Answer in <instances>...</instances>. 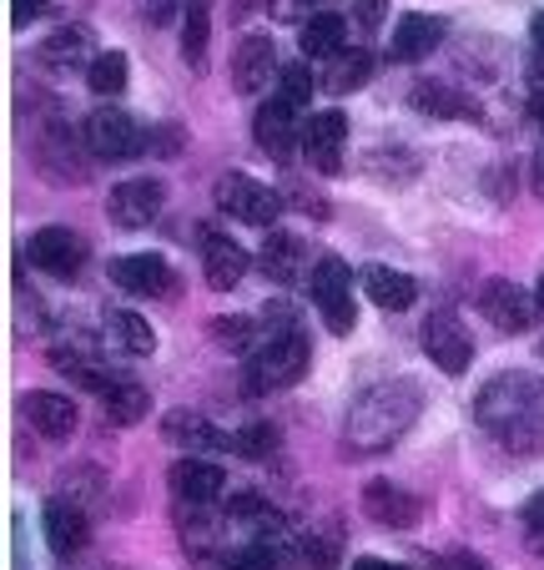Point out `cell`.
<instances>
[{
    "instance_id": "30bf717a",
    "label": "cell",
    "mask_w": 544,
    "mask_h": 570,
    "mask_svg": "<svg viewBox=\"0 0 544 570\" xmlns=\"http://www.w3.org/2000/svg\"><path fill=\"white\" fill-rule=\"evenodd\" d=\"M161 203H167V187H161L157 177H127V183L111 187L107 213L117 227H151Z\"/></svg>"
},
{
    "instance_id": "cb8c5ba5",
    "label": "cell",
    "mask_w": 544,
    "mask_h": 570,
    "mask_svg": "<svg viewBox=\"0 0 544 570\" xmlns=\"http://www.w3.org/2000/svg\"><path fill=\"white\" fill-rule=\"evenodd\" d=\"M363 293L374 298V308H388V313H404V308H414V298H418V283L408 278V273H394V268H368L363 273Z\"/></svg>"
},
{
    "instance_id": "9a60e30c",
    "label": "cell",
    "mask_w": 544,
    "mask_h": 570,
    "mask_svg": "<svg viewBox=\"0 0 544 570\" xmlns=\"http://www.w3.org/2000/svg\"><path fill=\"white\" fill-rule=\"evenodd\" d=\"M167 480H171V495H177L181 505H217L227 474H222V464L202 460V454H187V460H177L167 470Z\"/></svg>"
},
{
    "instance_id": "ac0fdd59",
    "label": "cell",
    "mask_w": 544,
    "mask_h": 570,
    "mask_svg": "<svg viewBox=\"0 0 544 570\" xmlns=\"http://www.w3.org/2000/svg\"><path fill=\"white\" fill-rule=\"evenodd\" d=\"M363 515L388 525V530H414L418 525V495H408L404 484H394V480H374V484H363Z\"/></svg>"
},
{
    "instance_id": "5bb4252c",
    "label": "cell",
    "mask_w": 544,
    "mask_h": 570,
    "mask_svg": "<svg viewBox=\"0 0 544 570\" xmlns=\"http://www.w3.org/2000/svg\"><path fill=\"white\" fill-rule=\"evenodd\" d=\"M424 354L434 358L444 374H464V368L474 364V344L454 313H434V318L424 323Z\"/></svg>"
},
{
    "instance_id": "836d02e7",
    "label": "cell",
    "mask_w": 544,
    "mask_h": 570,
    "mask_svg": "<svg viewBox=\"0 0 544 570\" xmlns=\"http://www.w3.org/2000/svg\"><path fill=\"white\" fill-rule=\"evenodd\" d=\"M338 546L343 530H308V535H298V560L308 570H333L338 566Z\"/></svg>"
},
{
    "instance_id": "6da1fadb",
    "label": "cell",
    "mask_w": 544,
    "mask_h": 570,
    "mask_svg": "<svg viewBox=\"0 0 544 570\" xmlns=\"http://www.w3.org/2000/svg\"><path fill=\"white\" fill-rule=\"evenodd\" d=\"M474 420L500 450H510L514 460H534L544 454V379L540 374H510L489 379L474 399Z\"/></svg>"
},
{
    "instance_id": "ffe728a7",
    "label": "cell",
    "mask_w": 544,
    "mask_h": 570,
    "mask_svg": "<svg viewBox=\"0 0 544 570\" xmlns=\"http://www.w3.org/2000/svg\"><path fill=\"white\" fill-rule=\"evenodd\" d=\"M343 141H348V117H343V111H318V117L303 127V157H308L318 173H338Z\"/></svg>"
},
{
    "instance_id": "d6986e66",
    "label": "cell",
    "mask_w": 544,
    "mask_h": 570,
    "mask_svg": "<svg viewBox=\"0 0 544 570\" xmlns=\"http://www.w3.org/2000/svg\"><path fill=\"white\" fill-rule=\"evenodd\" d=\"M161 440L177 444L181 454H212V450H233V434H222L212 420H202V414L192 410H171L167 420H161Z\"/></svg>"
},
{
    "instance_id": "816d5d0a",
    "label": "cell",
    "mask_w": 544,
    "mask_h": 570,
    "mask_svg": "<svg viewBox=\"0 0 544 570\" xmlns=\"http://www.w3.org/2000/svg\"><path fill=\"white\" fill-rule=\"evenodd\" d=\"M253 16V0H233V21H247Z\"/></svg>"
},
{
    "instance_id": "ee69618b",
    "label": "cell",
    "mask_w": 544,
    "mask_h": 570,
    "mask_svg": "<svg viewBox=\"0 0 544 570\" xmlns=\"http://www.w3.org/2000/svg\"><path fill=\"white\" fill-rule=\"evenodd\" d=\"M177 16V0H147V21L151 26H167Z\"/></svg>"
},
{
    "instance_id": "74e56055",
    "label": "cell",
    "mask_w": 544,
    "mask_h": 570,
    "mask_svg": "<svg viewBox=\"0 0 544 570\" xmlns=\"http://www.w3.org/2000/svg\"><path fill=\"white\" fill-rule=\"evenodd\" d=\"M278 101H283V107H293V111L308 107V101H313V71H308V66H298V61L283 66V71H278Z\"/></svg>"
},
{
    "instance_id": "8fae6325",
    "label": "cell",
    "mask_w": 544,
    "mask_h": 570,
    "mask_svg": "<svg viewBox=\"0 0 544 570\" xmlns=\"http://www.w3.org/2000/svg\"><path fill=\"white\" fill-rule=\"evenodd\" d=\"M479 313L500 328V334H530L534 293H524L520 283H510V278H494L479 288Z\"/></svg>"
},
{
    "instance_id": "3957f363",
    "label": "cell",
    "mask_w": 544,
    "mask_h": 570,
    "mask_svg": "<svg viewBox=\"0 0 544 570\" xmlns=\"http://www.w3.org/2000/svg\"><path fill=\"white\" fill-rule=\"evenodd\" d=\"M21 141H26V157H31V167L46 177V183H86V137L81 131H71L61 121V111H36L26 107L21 117Z\"/></svg>"
},
{
    "instance_id": "603a6c76",
    "label": "cell",
    "mask_w": 544,
    "mask_h": 570,
    "mask_svg": "<svg viewBox=\"0 0 544 570\" xmlns=\"http://www.w3.org/2000/svg\"><path fill=\"white\" fill-rule=\"evenodd\" d=\"M444 36H448V26L438 21V16L414 11V16H404V21H398L394 56H398V61H424V56L438 51V41H444Z\"/></svg>"
},
{
    "instance_id": "7402d4cb",
    "label": "cell",
    "mask_w": 544,
    "mask_h": 570,
    "mask_svg": "<svg viewBox=\"0 0 544 570\" xmlns=\"http://www.w3.org/2000/svg\"><path fill=\"white\" fill-rule=\"evenodd\" d=\"M86 535H91V520H86L81 505H71V500H51V505H46V546H51L56 556L86 550Z\"/></svg>"
},
{
    "instance_id": "681fc988",
    "label": "cell",
    "mask_w": 544,
    "mask_h": 570,
    "mask_svg": "<svg viewBox=\"0 0 544 570\" xmlns=\"http://www.w3.org/2000/svg\"><path fill=\"white\" fill-rule=\"evenodd\" d=\"M161 137H157V147L161 151H171V147H181V127H157Z\"/></svg>"
},
{
    "instance_id": "4fadbf2b",
    "label": "cell",
    "mask_w": 544,
    "mask_h": 570,
    "mask_svg": "<svg viewBox=\"0 0 544 570\" xmlns=\"http://www.w3.org/2000/svg\"><path fill=\"white\" fill-rule=\"evenodd\" d=\"M197 248H202V273H207V283H212L217 293H233L237 283H243L247 248L237 243V237L217 233V227H202V233H197Z\"/></svg>"
},
{
    "instance_id": "4316f807",
    "label": "cell",
    "mask_w": 544,
    "mask_h": 570,
    "mask_svg": "<svg viewBox=\"0 0 544 570\" xmlns=\"http://www.w3.org/2000/svg\"><path fill=\"white\" fill-rule=\"evenodd\" d=\"M408 101H414L418 111H428V117H474V101L464 97V91H454L448 81H414V91H408Z\"/></svg>"
},
{
    "instance_id": "8992f818",
    "label": "cell",
    "mask_w": 544,
    "mask_h": 570,
    "mask_svg": "<svg viewBox=\"0 0 544 570\" xmlns=\"http://www.w3.org/2000/svg\"><path fill=\"white\" fill-rule=\"evenodd\" d=\"M217 207H222L227 217H237V223H253V227H273L283 217V197L273 193V187L243 177V173L217 177Z\"/></svg>"
},
{
    "instance_id": "f35d334b",
    "label": "cell",
    "mask_w": 544,
    "mask_h": 570,
    "mask_svg": "<svg viewBox=\"0 0 544 570\" xmlns=\"http://www.w3.org/2000/svg\"><path fill=\"white\" fill-rule=\"evenodd\" d=\"M101 490H107L101 470H71V474L61 480V495H56V500H71V505H81V510H86L91 500L101 495Z\"/></svg>"
},
{
    "instance_id": "f6af8a7d",
    "label": "cell",
    "mask_w": 544,
    "mask_h": 570,
    "mask_svg": "<svg viewBox=\"0 0 544 570\" xmlns=\"http://www.w3.org/2000/svg\"><path fill=\"white\" fill-rule=\"evenodd\" d=\"M524 525H530L534 535H544V495H534L530 505H524Z\"/></svg>"
},
{
    "instance_id": "e575fe53",
    "label": "cell",
    "mask_w": 544,
    "mask_h": 570,
    "mask_svg": "<svg viewBox=\"0 0 544 570\" xmlns=\"http://www.w3.org/2000/svg\"><path fill=\"white\" fill-rule=\"evenodd\" d=\"M207 334H212V344H222V348H233V354H253L257 344H263V328H257L253 318H243V313H233V318H217L212 328H207Z\"/></svg>"
},
{
    "instance_id": "b9f144b4",
    "label": "cell",
    "mask_w": 544,
    "mask_h": 570,
    "mask_svg": "<svg viewBox=\"0 0 544 570\" xmlns=\"http://www.w3.org/2000/svg\"><path fill=\"white\" fill-rule=\"evenodd\" d=\"M41 11H46V0H11V26L21 31V26H31Z\"/></svg>"
},
{
    "instance_id": "f907efd6",
    "label": "cell",
    "mask_w": 544,
    "mask_h": 570,
    "mask_svg": "<svg viewBox=\"0 0 544 570\" xmlns=\"http://www.w3.org/2000/svg\"><path fill=\"white\" fill-rule=\"evenodd\" d=\"M530 117H534V121H540V127H544V87H540V91H534V97H530Z\"/></svg>"
},
{
    "instance_id": "277c9868",
    "label": "cell",
    "mask_w": 544,
    "mask_h": 570,
    "mask_svg": "<svg viewBox=\"0 0 544 570\" xmlns=\"http://www.w3.org/2000/svg\"><path fill=\"white\" fill-rule=\"evenodd\" d=\"M308 374V334L298 323H283V328H263V344L247 354V389L257 394H273V389H288Z\"/></svg>"
},
{
    "instance_id": "f1b7e54d",
    "label": "cell",
    "mask_w": 544,
    "mask_h": 570,
    "mask_svg": "<svg viewBox=\"0 0 544 570\" xmlns=\"http://www.w3.org/2000/svg\"><path fill=\"white\" fill-rule=\"evenodd\" d=\"M343 16H333V11H318V16H308V26H303V51L308 56H318V61H333V56H343L348 46H343Z\"/></svg>"
},
{
    "instance_id": "2e32d148",
    "label": "cell",
    "mask_w": 544,
    "mask_h": 570,
    "mask_svg": "<svg viewBox=\"0 0 544 570\" xmlns=\"http://www.w3.org/2000/svg\"><path fill=\"white\" fill-rule=\"evenodd\" d=\"M278 51H273V41L267 36H243L233 51V87L243 91V97H257V91H267V81H278Z\"/></svg>"
},
{
    "instance_id": "44dd1931",
    "label": "cell",
    "mask_w": 544,
    "mask_h": 570,
    "mask_svg": "<svg viewBox=\"0 0 544 570\" xmlns=\"http://www.w3.org/2000/svg\"><path fill=\"white\" fill-rule=\"evenodd\" d=\"M97 61V36L91 26H61L41 41V66L51 71H76V66H91Z\"/></svg>"
},
{
    "instance_id": "60d3db41",
    "label": "cell",
    "mask_w": 544,
    "mask_h": 570,
    "mask_svg": "<svg viewBox=\"0 0 544 570\" xmlns=\"http://www.w3.org/2000/svg\"><path fill=\"white\" fill-rule=\"evenodd\" d=\"M434 570H489L479 556H469V550H448V556H434Z\"/></svg>"
},
{
    "instance_id": "f5cc1de1",
    "label": "cell",
    "mask_w": 544,
    "mask_h": 570,
    "mask_svg": "<svg viewBox=\"0 0 544 570\" xmlns=\"http://www.w3.org/2000/svg\"><path fill=\"white\" fill-rule=\"evenodd\" d=\"M534 293H540V308H544V278H540V288H534Z\"/></svg>"
},
{
    "instance_id": "5b68a950",
    "label": "cell",
    "mask_w": 544,
    "mask_h": 570,
    "mask_svg": "<svg viewBox=\"0 0 544 570\" xmlns=\"http://www.w3.org/2000/svg\"><path fill=\"white\" fill-rule=\"evenodd\" d=\"M81 137H86V151L101 157V161H127V157H137V151L147 147L141 127L121 107H97L91 117L81 121Z\"/></svg>"
},
{
    "instance_id": "4dcf8cb0",
    "label": "cell",
    "mask_w": 544,
    "mask_h": 570,
    "mask_svg": "<svg viewBox=\"0 0 544 570\" xmlns=\"http://www.w3.org/2000/svg\"><path fill=\"white\" fill-rule=\"evenodd\" d=\"M368 76H374V56H368V51H343V56H333V61H328L323 87L338 91V97H348V91H358Z\"/></svg>"
},
{
    "instance_id": "f546056e",
    "label": "cell",
    "mask_w": 544,
    "mask_h": 570,
    "mask_svg": "<svg viewBox=\"0 0 544 570\" xmlns=\"http://www.w3.org/2000/svg\"><path fill=\"white\" fill-rule=\"evenodd\" d=\"M107 414L117 424H141L151 414V394L147 384H137V379H117V384L107 389Z\"/></svg>"
},
{
    "instance_id": "1f68e13d",
    "label": "cell",
    "mask_w": 544,
    "mask_h": 570,
    "mask_svg": "<svg viewBox=\"0 0 544 570\" xmlns=\"http://www.w3.org/2000/svg\"><path fill=\"white\" fill-rule=\"evenodd\" d=\"M233 525H247L257 530V535H283V515L273 505H267L257 490H243V495H233Z\"/></svg>"
},
{
    "instance_id": "484cf974",
    "label": "cell",
    "mask_w": 544,
    "mask_h": 570,
    "mask_svg": "<svg viewBox=\"0 0 544 570\" xmlns=\"http://www.w3.org/2000/svg\"><path fill=\"white\" fill-rule=\"evenodd\" d=\"M303 258H308V248H303L298 237H293V233H273L263 243V253H257V268H263L273 283H298Z\"/></svg>"
},
{
    "instance_id": "e0dca14e",
    "label": "cell",
    "mask_w": 544,
    "mask_h": 570,
    "mask_svg": "<svg viewBox=\"0 0 544 570\" xmlns=\"http://www.w3.org/2000/svg\"><path fill=\"white\" fill-rule=\"evenodd\" d=\"M253 141L273 161H293V157H298V111L283 107L278 97L263 101V107H257V117H253Z\"/></svg>"
},
{
    "instance_id": "c3c4849f",
    "label": "cell",
    "mask_w": 544,
    "mask_h": 570,
    "mask_svg": "<svg viewBox=\"0 0 544 570\" xmlns=\"http://www.w3.org/2000/svg\"><path fill=\"white\" fill-rule=\"evenodd\" d=\"M353 570H408V566H398V560H374V556H363Z\"/></svg>"
},
{
    "instance_id": "d6a6232c",
    "label": "cell",
    "mask_w": 544,
    "mask_h": 570,
    "mask_svg": "<svg viewBox=\"0 0 544 570\" xmlns=\"http://www.w3.org/2000/svg\"><path fill=\"white\" fill-rule=\"evenodd\" d=\"M86 81L97 97H117L127 91V51H97V61L86 66Z\"/></svg>"
},
{
    "instance_id": "7dc6e473",
    "label": "cell",
    "mask_w": 544,
    "mask_h": 570,
    "mask_svg": "<svg viewBox=\"0 0 544 570\" xmlns=\"http://www.w3.org/2000/svg\"><path fill=\"white\" fill-rule=\"evenodd\" d=\"M534 46H540L534 51V71H544V16H534Z\"/></svg>"
},
{
    "instance_id": "7c38bea8",
    "label": "cell",
    "mask_w": 544,
    "mask_h": 570,
    "mask_svg": "<svg viewBox=\"0 0 544 570\" xmlns=\"http://www.w3.org/2000/svg\"><path fill=\"white\" fill-rule=\"evenodd\" d=\"M21 420L31 424L41 440L61 444L76 434V424H81V414H76V404L66 394H56V389H31V394H21Z\"/></svg>"
},
{
    "instance_id": "d590c367",
    "label": "cell",
    "mask_w": 544,
    "mask_h": 570,
    "mask_svg": "<svg viewBox=\"0 0 544 570\" xmlns=\"http://www.w3.org/2000/svg\"><path fill=\"white\" fill-rule=\"evenodd\" d=\"M222 570H288V556H283V550H273L267 540H257V546L233 550V556L222 560Z\"/></svg>"
},
{
    "instance_id": "db71d44e",
    "label": "cell",
    "mask_w": 544,
    "mask_h": 570,
    "mask_svg": "<svg viewBox=\"0 0 544 570\" xmlns=\"http://www.w3.org/2000/svg\"><path fill=\"white\" fill-rule=\"evenodd\" d=\"M303 6H328V0H303Z\"/></svg>"
},
{
    "instance_id": "7a4b0ae2",
    "label": "cell",
    "mask_w": 544,
    "mask_h": 570,
    "mask_svg": "<svg viewBox=\"0 0 544 570\" xmlns=\"http://www.w3.org/2000/svg\"><path fill=\"white\" fill-rule=\"evenodd\" d=\"M424 414V389L414 379H384L368 384L343 414V454L348 460H368V454H388Z\"/></svg>"
},
{
    "instance_id": "8d00e7d4",
    "label": "cell",
    "mask_w": 544,
    "mask_h": 570,
    "mask_svg": "<svg viewBox=\"0 0 544 570\" xmlns=\"http://www.w3.org/2000/svg\"><path fill=\"white\" fill-rule=\"evenodd\" d=\"M233 450L243 454V460H273V454H278V430H273V424H247V430L233 434Z\"/></svg>"
},
{
    "instance_id": "bcb514c9",
    "label": "cell",
    "mask_w": 544,
    "mask_h": 570,
    "mask_svg": "<svg viewBox=\"0 0 544 570\" xmlns=\"http://www.w3.org/2000/svg\"><path fill=\"white\" fill-rule=\"evenodd\" d=\"M530 187L544 197V141H540V151H534V161H530Z\"/></svg>"
},
{
    "instance_id": "52a82bcc",
    "label": "cell",
    "mask_w": 544,
    "mask_h": 570,
    "mask_svg": "<svg viewBox=\"0 0 544 570\" xmlns=\"http://www.w3.org/2000/svg\"><path fill=\"white\" fill-rule=\"evenodd\" d=\"M313 303H318L323 323H328L333 334H348L358 308H353V273L343 258H318L313 268Z\"/></svg>"
},
{
    "instance_id": "ba28073f",
    "label": "cell",
    "mask_w": 544,
    "mask_h": 570,
    "mask_svg": "<svg viewBox=\"0 0 544 570\" xmlns=\"http://www.w3.org/2000/svg\"><path fill=\"white\" fill-rule=\"evenodd\" d=\"M26 263L46 278H76L86 268V243L71 233V227H41L26 243Z\"/></svg>"
},
{
    "instance_id": "9c48e42d",
    "label": "cell",
    "mask_w": 544,
    "mask_h": 570,
    "mask_svg": "<svg viewBox=\"0 0 544 570\" xmlns=\"http://www.w3.org/2000/svg\"><path fill=\"white\" fill-rule=\"evenodd\" d=\"M111 283H117L121 293H137V298H171V293H181V278L171 273L167 258H157V253L117 258L111 263Z\"/></svg>"
},
{
    "instance_id": "d4e9b609",
    "label": "cell",
    "mask_w": 544,
    "mask_h": 570,
    "mask_svg": "<svg viewBox=\"0 0 544 570\" xmlns=\"http://www.w3.org/2000/svg\"><path fill=\"white\" fill-rule=\"evenodd\" d=\"M207 41H212V0L181 6V56L192 71H207Z\"/></svg>"
},
{
    "instance_id": "ab89813d",
    "label": "cell",
    "mask_w": 544,
    "mask_h": 570,
    "mask_svg": "<svg viewBox=\"0 0 544 570\" xmlns=\"http://www.w3.org/2000/svg\"><path fill=\"white\" fill-rule=\"evenodd\" d=\"M384 16H388V0H358V6H353V21H358L363 31H378Z\"/></svg>"
},
{
    "instance_id": "7bdbcfd3",
    "label": "cell",
    "mask_w": 544,
    "mask_h": 570,
    "mask_svg": "<svg viewBox=\"0 0 544 570\" xmlns=\"http://www.w3.org/2000/svg\"><path fill=\"white\" fill-rule=\"evenodd\" d=\"M288 197H293V203H303V207H313V217H318V223H323V217H328V203H323L318 193H308V187H298V183H293V187H288Z\"/></svg>"
},
{
    "instance_id": "83f0119b",
    "label": "cell",
    "mask_w": 544,
    "mask_h": 570,
    "mask_svg": "<svg viewBox=\"0 0 544 570\" xmlns=\"http://www.w3.org/2000/svg\"><path fill=\"white\" fill-rule=\"evenodd\" d=\"M107 338H111V348H117V354H131V358H147L151 348H157V334H151V323L137 318V313H127V308L107 318Z\"/></svg>"
}]
</instances>
